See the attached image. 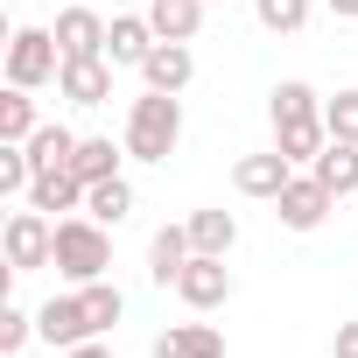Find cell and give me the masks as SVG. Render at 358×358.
I'll list each match as a JSON object with an SVG mask.
<instances>
[{
	"label": "cell",
	"mask_w": 358,
	"mask_h": 358,
	"mask_svg": "<svg viewBox=\"0 0 358 358\" xmlns=\"http://www.w3.org/2000/svg\"><path fill=\"white\" fill-rule=\"evenodd\" d=\"M267 120H274V148H281L295 169H309V162L323 155V141H330V127H323V99H316L302 78H288V85L267 92Z\"/></svg>",
	"instance_id": "1"
},
{
	"label": "cell",
	"mask_w": 358,
	"mask_h": 358,
	"mask_svg": "<svg viewBox=\"0 0 358 358\" xmlns=\"http://www.w3.org/2000/svg\"><path fill=\"white\" fill-rule=\"evenodd\" d=\"M183 141V99L176 92H141L127 106V155L134 162H169Z\"/></svg>",
	"instance_id": "2"
},
{
	"label": "cell",
	"mask_w": 358,
	"mask_h": 358,
	"mask_svg": "<svg viewBox=\"0 0 358 358\" xmlns=\"http://www.w3.org/2000/svg\"><path fill=\"white\" fill-rule=\"evenodd\" d=\"M71 288H85V281H106V267H113V239H106V225L99 218H85V211H71V218H57V260H50Z\"/></svg>",
	"instance_id": "3"
},
{
	"label": "cell",
	"mask_w": 358,
	"mask_h": 358,
	"mask_svg": "<svg viewBox=\"0 0 358 358\" xmlns=\"http://www.w3.org/2000/svg\"><path fill=\"white\" fill-rule=\"evenodd\" d=\"M57 71H64L57 29H15V36H8V85L43 92V85H57Z\"/></svg>",
	"instance_id": "4"
},
{
	"label": "cell",
	"mask_w": 358,
	"mask_h": 358,
	"mask_svg": "<svg viewBox=\"0 0 358 358\" xmlns=\"http://www.w3.org/2000/svg\"><path fill=\"white\" fill-rule=\"evenodd\" d=\"M0 253H8V274H36V267H50L57 260V218L50 211H15L8 218V232H0Z\"/></svg>",
	"instance_id": "5"
},
{
	"label": "cell",
	"mask_w": 358,
	"mask_h": 358,
	"mask_svg": "<svg viewBox=\"0 0 358 358\" xmlns=\"http://www.w3.org/2000/svg\"><path fill=\"white\" fill-rule=\"evenodd\" d=\"M330 204H337V197L316 183V176H309V169H295V176H288V190L274 197V218H281L288 232H316V225L330 218Z\"/></svg>",
	"instance_id": "6"
},
{
	"label": "cell",
	"mask_w": 358,
	"mask_h": 358,
	"mask_svg": "<svg viewBox=\"0 0 358 358\" xmlns=\"http://www.w3.org/2000/svg\"><path fill=\"white\" fill-rule=\"evenodd\" d=\"M36 337H43V344H57V351H71V344L99 337V330H92V309H85V295H50V302L36 309Z\"/></svg>",
	"instance_id": "7"
},
{
	"label": "cell",
	"mask_w": 358,
	"mask_h": 358,
	"mask_svg": "<svg viewBox=\"0 0 358 358\" xmlns=\"http://www.w3.org/2000/svg\"><path fill=\"white\" fill-rule=\"evenodd\" d=\"M176 295H183L190 309H218V302H232V267H225V253H197L183 274H176Z\"/></svg>",
	"instance_id": "8"
},
{
	"label": "cell",
	"mask_w": 358,
	"mask_h": 358,
	"mask_svg": "<svg viewBox=\"0 0 358 358\" xmlns=\"http://www.w3.org/2000/svg\"><path fill=\"white\" fill-rule=\"evenodd\" d=\"M288 176H295V162L281 155V148H260V155H239V169H232V190L239 197H281L288 190Z\"/></svg>",
	"instance_id": "9"
},
{
	"label": "cell",
	"mask_w": 358,
	"mask_h": 358,
	"mask_svg": "<svg viewBox=\"0 0 358 358\" xmlns=\"http://www.w3.org/2000/svg\"><path fill=\"white\" fill-rule=\"evenodd\" d=\"M57 99H71V106H106V99H113V64H106V57H64Z\"/></svg>",
	"instance_id": "10"
},
{
	"label": "cell",
	"mask_w": 358,
	"mask_h": 358,
	"mask_svg": "<svg viewBox=\"0 0 358 358\" xmlns=\"http://www.w3.org/2000/svg\"><path fill=\"white\" fill-rule=\"evenodd\" d=\"M155 43H162V36H155L148 15H113V29H106V64H113V71H141Z\"/></svg>",
	"instance_id": "11"
},
{
	"label": "cell",
	"mask_w": 358,
	"mask_h": 358,
	"mask_svg": "<svg viewBox=\"0 0 358 358\" xmlns=\"http://www.w3.org/2000/svg\"><path fill=\"white\" fill-rule=\"evenodd\" d=\"M141 78H148V92H176V99H183V92H190V78H197L190 43H155V50H148V64H141Z\"/></svg>",
	"instance_id": "12"
},
{
	"label": "cell",
	"mask_w": 358,
	"mask_h": 358,
	"mask_svg": "<svg viewBox=\"0 0 358 358\" xmlns=\"http://www.w3.org/2000/svg\"><path fill=\"white\" fill-rule=\"evenodd\" d=\"M106 29H113V22H106L99 8H85V0L57 15V43H64V57H106Z\"/></svg>",
	"instance_id": "13"
},
{
	"label": "cell",
	"mask_w": 358,
	"mask_h": 358,
	"mask_svg": "<svg viewBox=\"0 0 358 358\" xmlns=\"http://www.w3.org/2000/svg\"><path fill=\"white\" fill-rule=\"evenodd\" d=\"M155 358H225V330L218 323H169L155 337Z\"/></svg>",
	"instance_id": "14"
},
{
	"label": "cell",
	"mask_w": 358,
	"mask_h": 358,
	"mask_svg": "<svg viewBox=\"0 0 358 358\" xmlns=\"http://www.w3.org/2000/svg\"><path fill=\"white\" fill-rule=\"evenodd\" d=\"M85 190H92V183H85L78 169H43L36 183H29V204L57 218V211H85Z\"/></svg>",
	"instance_id": "15"
},
{
	"label": "cell",
	"mask_w": 358,
	"mask_h": 358,
	"mask_svg": "<svg viewBox=\"0 0 358 358\" xmlns=\"http://www.w3.org/2000/svg\"><path fill=\"white\" fill-rule=\"evenodd\" d=\"M190 260H197L190 225H162V232H155V246H148V274H155V288H176V274H183Z\"/></svg>",
	"instance_id": "16"
},
{
	"label": "cell",
	"mask_w": 358,
	"mask_h": 358,
	"mask_svg": "<svg viewBox=\"0 0 358 358\" xmlns=\"http://www.w3.org/2000/svg\"><path fill=\"white\" fill-rule=\"evenodd\" d=\"M309 176L330 197H358V141H323V155L309 162Z\"/></svg>",
	"instance_id": "17"
},
{
	"label": "cell",
	"mask_w": 358,
	"mask_h": 358,
	"mask_svg": "<svg viewBox=\"0 0 358 358\" xmlns=\"http://www.w3.org/2000/svg\"><path fill=\"white\" fill-rule=\"evenodd\" d=\"M148 22L162 43H197L204 29V0H148Z\"/></svg>",
	"instance_id": "18"
},
{
	"label": "cell",
	"mask_w": 358,
	"mask_h": 358,
	"mask_svg": "<svg viewBox=\"0 0 358 358\" xmlns=\"http://www.w3.org/2000/svg\"><path fill=\"white\" fill-rule=\"evenodd\" d=\"M85 218H99L106 232H120V225L134 218V183H127V176H106V183H92V190H85Z\"/></svg>",
	"instance_id": "19"
},
{
	"label": "cell",
	"mask_w": 358,
	"mask_h": 358,
	"mask_svg": "<svg viewBox=\"0 0 358 358\" xmlns=\"http://www.w3.org/2000/svg\"><path fill=\"white\" fill-rule=\"evenodd\" d=\"M78 141H85V134H71L64 120H43V127H36V134H29L22 148H29V162H36V176H43V169H71Z\"/></svg>",
	"instance_id": "20"
},
{
	"label": "cell",
	"mask_w": 358,
	"mask_h": 358,
	"mask_svg": "<svg viewBox=\"0 0 358 358\" xmlns=\"http://www.w3.org/2000/svg\"><path fill=\"white\" fill-rule=\"evenodd\" d=\"M183 225H190V246H197V253H232V246H239V218L218 211V204H211V211H190Z\"/></svg>",
	"instance_id": "21"
},
{
	"label": "cell",
	"mask_w": 358,
	"mask_h": 358,
	"mask_svg": "<svg viewBox=\"0 0 358 358\" xmlns=\"http://www.w3.org/2000/svg\"><path fill=\"white\" fill-rule=\"evenodd\" d=\"M120 155H127V148H113L106 134H85L78 155H71V169L85 176V183H106V176H120Z\"/></svg>",
	"instance_id": "22"
},
{
	"label": "cell",
	"mask_w": 358,
	"mask_h": 358,
	"mask_svg": "<svg viewBox=\"0 0 358 358\" xmlns=\"http://www.w3.org/2000/svg\"><path fill=\"white\" fill-rule=\"evenodd\" d=\"M253 15L267 36H302L309 29V0H253Z\"/></svg>",
	"instance_id": "23"
},
{
	"label": "cell",
	"mask_w": 358,
	"mask_h": 358,
	"mask_svg": "<svg viewBox=\"0 0 358 358\" xmlns=\"http://www.w3.org/2000/svg\"><path fill=\"white\" fill-rule=\"evenodd\" d=\"M43 120H36V99L22 85H8V99H0V141H29Z\"/></svg>",
	"instance_id": "24"
},
{
	"label": "cell",
	"mask_w": 358,
	"mask_h": 358,
	"mask_svg": "<svg viewBox=\"0 0 358 358\" xmlns=\"http://www.w3.org/2000/svg\"><path fill=\"white\" fill-rule=\"evenodd\" d=\"M29 183H36L29 148L22 141H0V197H29Z\"/></svg>",
	"instance_id": "25"
},
{
	"label": "cell",
	"mask_w": 358,
	"mask_h": 358,
	"mask_svg": "<svg viewBox=\"0 0 358 358\" xmlns=\"http://www.w3.org/2000/svg\"><path fill=\"white\" fill-rule=\"evenodd\" d=\"M78 295H85V309H92V330H99V337H106V330L120 323V309H127V295H120L113 281H85Z\"/></svg>",
	"instance_id": "26"
},
{
	"label": "cell",
	"mask_w": 358,
	"mask_h": 358,
	"mask_svg": "<svg viewBox=\"0 0 358 358\" xmlns=\"http://www.w3.org/2000/svg\"><path fill=\"white\" fill-rule=\"evenodd\" d=\"M323 127H330V141H358V92L323 99Z\"/></svg>",
	"instance_id": "27"
},
{
	"label": "cell",
	"mask_w": 358,
	"mask_h": 358,
	"mask_svg": "<svg viewBox=\"0 0 358 358\" xmlns=\"http://www.w3.org/2000/svg\"><path fill=\"white\" fill-rule=\"evenodd\" d=\"M29 337H36V316L8 302V309H0V351H8V358H15V351H29Z\"/></svg>",
	"instance_id": "28"
},
{
	"label": "cell",
	"mask_w": 358,
	"mask_h": 358,
	"mask_svg": "<svg viewBox=\"0 0 358 358\" xmlns=\"http://www.w3.org/2000/svg\"><path fill=\"white\" fill-rule=\"evenodd\" d=\"M330 358H358V323H337V337H330Z\"/></svg>",
	"instance_id": "29"
},
{
	"label": "cell",
	"mask_w": 358,
	"mask_h": 358,
	"mask_svg": "<svg viewBox=\"0 0 358 358\" xmlns=\"http://www.w3.org/2000/svg\"><path fill=\"white\" fill-rule=\"evenodd\" d=\"M64 358H113V351H106V344H99V337H85V344H71V351H64Z\"/></svg>",
	"instance_id": "30"
},
{
	"label": "cell",
	"mask_w": 358,
	"mask_h": 358,
	"mask_svg": "<svg viewBox=\"0 0 358 358\" xmlns=\"http://www.w3.org/2000/svg\"><path fill=\"white\" fill-rule=\"evenodd\" d=\"M330 15L337 22H358V0H330Z\"/></svg>",
	"instance_id": "31"
}]
</instances>
